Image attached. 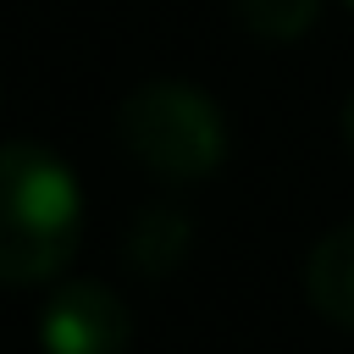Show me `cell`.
Segmentation results:
<instances>
[{
	"label": "cell",
	"instance_id": "1",
	"mask_svg": "<svg viewBox=\"0 0 354 354\" xmlns=\"http://www.w3.org/2000/svg\"><path fill=\"white\" fill-rule=\"evenodd\" d=\"M17 216L39 232H55L77 216V183L61 171V166H33L22 183H17Z\"/></svg>",
	"mask_w": 354,
	"mask_h": 354
},
{
	"label": "cell",
	"instance_id": "2",
	"mask_svg": "<svg viewBox=\"0 0 354 354\" xmlns=\"http://www.w3.org/2000/svg\"><path fill=\"white\" fill-rule=\"evenodd\" d=\"M44 337H50V348H55V354H94V332H88L72 310H55V315H50V326H44Z\"/></svg>",
	"mask_w": 354,
	"mask_h": 354
}]
</instances>
